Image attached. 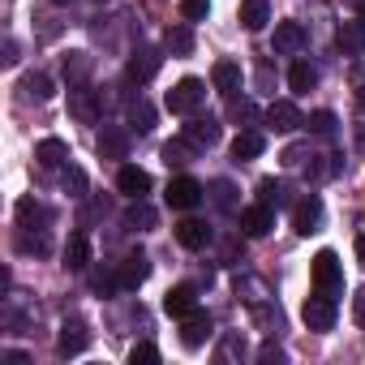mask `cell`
Masks as SVG:
<instances>
[{
	"label": "cell",
	"instance_id": "17",
	"mask_svg": "<svg viewBox=\"0 0 365 365\" xmlns=\"http://www.w3.org/2000/svg\"><path fill=\"white\" fill-rule=\"evenodd\" d=\"M267 150V138L258 133V129H241L237 138H232V159L237 163H250V159H258Z\"/></svg>",
	"mask_w": 365,
	"mask_h": 365
},
{
	"label": "cell",
	"instance_id": "44",
	"mask_svg": "<svg viewBox=\"0 0 365 365\" xmlns=\"http://www.w3.org/2000/svg\"><path fill=\"white\" fill-rule=\"evenodd\" d=\"M5 361H9V365H26V352H14V348H9V352H5Z\"/></svg>",
	"mask_w": 365,
	"mask_h": 365
},
{
	"label": "cell",
	"instance_id": "38",
	"mask_svg": "<svg viewBox=\"0 0 365 365\" xmlns=\"http://www.w3.org/2000/svg\"><path fill=\"white\" fill-rule=\"evenodd\" d=\"M65 190H69L73 198H82V190H86V176H82V168H69V172H65Z\"/></svg>",
	"mask_w": 365,
	"mask_h": 365
},
{
	"label": "cell",
	"instance_id": "36",
	"mask_svg": "<svg viewBox=\"0 0 365 365\" xmlns=\"http://www.w3.org/2000/svg\"><path fill=\"white\" fill-rule=\"evenodd\" d=\"M215 202H220V211H237V190L228 180H215Z\"/></svg>",
	"mask_w": 365,
	"mask_h": 365
},
{
	"label": "cell",
	"instance_id": "3",
	"mask_svg": "<svg viewBox=\"0 0 365 365\" xmlns=\"http://www.w3.org/2000/svg\"><path fill=\"white\" fill-rule=\"evenodd\" d=\"M163 198H168L172 211H194L202 202V185H198L194 176H176V180H168V194Z\"/></svg>",
	"mask_w": 365,
	"mask_h": 365
},
{
	"label": "cell",
	"instance_id": "49",
	"mask_svg": "<svg viewBox=\"0 0 365 365\" xmlns=\"http://www.w3.org/2000/svg\"><path fill=\"white\" fill-rule=\"evenodd\" d=\"M99 5H108V0H99Z\"/></svg>",
	"mask_w": 365,
	"mask_h": 365
},
{
	"label": "cell",
	"instance_id": "41",
	"mask_svg": "<svg viewBox=\"0 0 365 365\" xmlns=\"http://www.w3.org/2000/svg\"><path fill=\"white\" fill-rule=\"evenodd\" d=\"M232 116H237V120H250V116H254V103H237V99H232Z\"/></svg>",
	"mask_w": 365,
	"mask_h": 365
},
{
	"label": "cell",
	"instance_id": "9",
	"mask_svg": "<svg viewBox=\"0 0 365 365\" xmlns=\"http://www.w3.org/2000/svg\"><path fill=\"white\" fill-rule=\"evenodd\" d=\"M267 125H271L275 133H292V129H301V125H305V116H301V108H297V103L275 99V103L267 108Z\"/></svg>",
	"mask_w": 365,
	"mask_h": 365
},
{
	"label": "cell",
	"instance_id": "18",
	"mask_svg": "<svg viewBox=\"0 0 365 365\" xmlns=\"http://www.w3.org/2000/svg\"><path fill=\"white\" fill-rule=\"evenodd\" d=\"M335 48H339L344 56H365V26H361V22H344V26L335 31Z\"/></svg>",
	"mask_w": 365,
	"mask_h": 365
},
{
	"label": "cell",
	"instance_id": "29",
	"mask_svg": "<svg viewBox=\"0 0 365 365\" xmlns=\"http://www.w3.org/2000/svg\"><path fill=\"white\" fill-rule=\"evenodd\" d=\"M129 125H133L138 133H150V129H155V108H150L146 99L129 103Z\"/></svg>",
	"mask_w": 365,
	"mask_h": 365
},
{
	"label": "cell",
	"instance_id": "11",
	"mask_svg": "<svg viewBox=\"0 0 365 365\" xmlns=\"http://www.w3.org/2000/svg\"><path fill=\"white\" fill-rule=\"evenodd\" d=\"M271 228H275V207L254 202V207L241 211V232H245V237H267Z\"/></svg>",
	"mask_w": 365,
	"mask_h": 365
},
{
	"label": "cell",
	"instance_id": "19",
	"mask_svg": "<svg viewBox=\"0 0 365 365\" xmlns=\"http://www.w3.org/2000/svg\"><path fill=\"white\" fill-rule=\"evenodd\" d=\"M176 241L185 245V250H202V245L211 241V228H207L202 220H180V224H176Z\"/></svg>",
	"mask_w": 365,
	"mask_h": 365
},
{
	"label": "cell",
	"instance_id": "34",
	"mask_svg": "<svg viewBox=\"0 0 365 365\" xmlns=\"http://www.w3.org/2000/svg\"><path fill=\"white\" fill-rule=\"evenodd\" d=\"M65 73H69V82H82L91 73V56L86 52H73V61H65Z\"/></svg>",
	"mask_w": 365,
	"mask_h": 365
},
{
	"label": "cell",
	"instance_id": "16",
	"mask_svg": "<svg viewBox=\"0 0 365 365\" xmlns=\"http://www.w3.org/2000/svg\"><path fill=\"white\" fill-rule=\"evenodd\" d=\"M211 82H215V91H220V95H228V99H232V95L241 91V65H237V61H228V56H224V61H215Z\"/></svg>",
	"mask_w": 365,
	"mask_h": 365
},
{
	"label": "cell",
	"instance_id": "40",
	"mask_svg": "<svg viewBox=\"0 0 365 365\" xmlns=\"http://www.w3.org/2000/svg\"><path fill=\"white\" fill-rule=\"evenodd\" d=\"M352 318H356V327H365V288H356V297H352Z\"/></svg>",
	"mask_w": 365,
	"mask_h": 365
},
{
	"label": "cell",
	"instance_id": "24",
	"mask_svg": "<svg viewBox=\"0 0 365 365\" xmlns=\"http://www.w3.org/2000/svg\"><path fill=\"white\" fill-rule=\"evenodd\" d=\"M288 86H292L297 95H309V91L318 86V69H314L309 61H297V65L288 69Z\"/></svg>",
	"mask_w": 365,
	"mask_h": 365
},
{
	"label": "cell",
	"instance_id": "27",
	"mask_svg": "<svg viewBox=\"0 0 365 365\" xmlns=\"http://www.w3.org/2000/svg\"><path fill=\"white\" fill-rule=\"evenodd\" d=\"M125 150H129V138L120 129H103L99 133V155L103 159H125Z\"/></svg>",
	"mask_w": 365,
	"mask_h": 365
},
{
	"label": "cell",
	"instance_id": "5",
	"mask_svg": "<svg viewBox=\"0 0 365 365\" xmlns=\"http://www.w3.org/2000/svg\"><path fill=\"white\" fill-rule=\"evenodd\" d=\"M159 65H163V56H159L155 48H138V52L129 56V65H125V78H129L133 86H146V82L159 73Z\"/></svg>",
	"mask_w": 365,
	"mask_h": 365
},
{
	"label": "cell",
	"instance_id": "37",
	"mask_svg": "<svg viewBox=\"0 0 365 365\" xmlns=\"http://www.w3.org/2000/svg\"><path fill=\"white\" fill-rule=\"evenodd\" d=\"M129 361H133V365H155V361H159V348H155V344H133Z\"/></svg>",
	"mask_w": 365,
	"mask_h": 365
},
{
	"label": "cell",
	"instance_id": "1",
	"mask_svg": "<svg viewBox=\"0 0 365 365\" xmlns=\"http://www.w3.org/2000/svg\"><path fill=\"white\" fill-rule=\"evenodd\" d=\"M309 279H314V292L335 297V292L344 288V267H339V254H335V250H318V254H314V267H309Z\"/></svg>",
	"mask_w": 365,
	"mask_h": 365
},
{
	"label": "cell",
	"instance_id": "15",
	"mask_svg": "<svg viewBox=\"0 0 365 365\" xmlns=\"http://www.w3.org/2000/svg\"><path fill=\"white\" fill-rule=\"evenodd\" d=\"M305 39H309V35H305V26H301V22H279V26H275V52H279V56L301 52V48H305Z\"/></svg>",
	"mask_w": 365,
	"mask_h": 365
},
{
	"label": "cell",
	"instance_id": "7",
	"mask_svg": "<svg viewBox=\"0 0 365 365\" xmlns=\"http://www.w3.org/2000/svg\"><path fill=\"white\" fill-rule=\"evenodd\" d=\"M86 344H91L86 322H82V318H65V322H61V339H56L61 356H78V352H86Z\"/></svg>",
	"mask_w": 365,
	"mask_h": 365
},
{
	"label": "cell",
	"instance_id": "2",
	"mask_svg": "<svg viewBox=\"0 0 365 365\" xmlns=\"http://www.w3.org/2000/svg\"><path fill=\"white\" fill-rule=\"evenodd\" d=\"M202 99H207V82L202 78H180L172 91H168V112L172 116H194L198 108H202Z\"/></svg>",
	"mask_w": 365,
	"mask_h": 365
},
{
	"label": "cell",
	"instance_id": "8",
	"mask_svg": "<svg viewBox=\"0 0 365 365\" xmlns=\"http://www.w3.org/2000/svg\"><path fill=\"white\" fill-rule=\"evenodd\" d=\"M116 190H120L125 198H146V194H150V172L138 168V163H125V168L116 172Z\"/></svg>",
	"mask_w": 365,
	"mask_h": 365
},
{
	"label": "cell",
	"instance_id": "21",
	"mask_svg": "<svg viewBox=\"0 0 365 365\" xmlns=\"http://www.w3.org/2000/svg\"><path fill=\"white\" fill-rule=\"evenodd\" d=\"M35 159H39V168H61V163H69V146L61 138H43L35 146Z\"/></svg>",
	"mask_w": 365,
	"mask_h": 365
},
{
	"label": "cell",
	"instance_id": "28",
	"mask_svg": "<svg viewBox=\"0 0 365 365\" xmlns=\"http://www.w3.org/2000/svg\"><path fill=\"white\" fill-rule=\"evenodd\" d=\"M163 43H168L172 56H190V52H194V35H190V26H172V31L163 35Z\"/></svg>",
	"mask_w": 365,
	"mask_h": 365
},
{
	"label": "cell",
	"instance_id": "48",
	"mask_svg": "<svg viewBox=\"0 0 365 365\" xmlns=\"http://www.w3.org/2000/svg\"><path fill=\"white\" fill-rule=\"evenodd\" d=\"M56 5H69V0H56Z\"/></svg>",
	"mask_w": 365,
	"mask_h": 365
},
{
	"label": "cell",
	"instance_id": "4",
	"mask_svg": "<svg viewBox=\"0 0 365 365\" xmlns=\"http://www.w3.org/2000/svg\"><path fill=\"white\" fill-rule=\"evenodd\" d=\"M301 318H305L309 331H331V327H335V297L314 292V297L301 305Z\"/></svg>",
	"mask_w": 365,
	"mask_h": 365
},
{
	"label": "cell",
	"instance_id": "12",
	"mask_svg": "<svg viewBox=\"0 0 365 365\" xmlns=\"http://www.w3.org/2000/svg\"><path fill=\"white\" fill-rule=\"evenodd\" d=\"M146 275H150V258H146V254H129V258L120 262V271H116V288L133 292V288L146 284Z\"/></svg>",
	"mask_w": 365,
	"mask_h": 365
},
{
	"label": "cell",
	"instance_id": "42",
	"mask_svg": "<svg viewBox=\"0 0 365 365\" xmlns=\"http://www.w3.org/2000/svg\"><path fill=\"white\" fill-rule=\"evenodd\" d=\"M301 159H305V146H288V150H284V163H292V168H297Z\"/></svg>",
	"mask_w": 365,
	"mask_h": 365
},
{
	"label": "cell",
	"instance_id": "20",
	"mask_svg": "<svg viewBox=\"0 0 365 365\" xmlns=\"http://www.w3.org/2000/svg\"><path fill=\"white\" fill-rule=\"evenodd\" d=\"M95 95L99 91H91V86H78V91H69V108H73V116L78 120H99V108H95Z\"/></svg>",
	"mask_w": 365,
	"mask_h": 365
},
{
	"label": "cell",
	"instance_id": "26",
	"mask_svg": "<svg viewBox=\"0 0 365 365\" xmlns=\"http://www.w3.org/2000/svg\"><path fill=\"white\" fill-rule=\"evenodd\" d=\"M155 207H146V198H133V207H129V215H125V224L133 228V232H150L155 228Z\"/></svg>",
	"mask_w": 365,
	"mask_h": 365
},
{
	"label": "cell",
	"instance_id": "43",
	"mask_svg": "<svg viewBox=\"0 0 365 365\" xmlns=\"http://www.w3.org/2000/svg\"><path fill=\"white\" fill-rule=\"evenodd\" d=\"M5 65H18V43H14V39L5 43Z\"/></svg>",
	"mask_w": 365,
	"mask_h": 365
},
{
	"label": "cell",
	"instance_id": "6",
	"mask_svg": "<svg viewBox=\"0 0 365 365\" xmlns=\"http://www.w3.org/2000/svg\"><path fill=\"white\" fill-rule=\"evenodd\" d=\"M211 339V314L207 309H190L185 318H180V344L185 348H202Z\"/></svg>",
	"mask_w": 365,
	"mask_h": 365
},
{
	"label": "cell",
	"instance_id": "33",
	"mask_svg": "<svg viewBox=\"0 0 365 365\" xmlns=\"http://www.w3.org/2000/svg\"><path fill=\"white\" fill-rule=\"evenodd\" d=\"M211 14V0H180V18L185 22H202Z\"/></svg>",
	"mask_w": 365,
	"mask_h": 365
},
{
	"label": "cell",
	"instance_id": "45",
	"mask_svg": "<svg viewBox=\"0 0 365 365\" xmlns=\"http://www.w3.org/2000/svg\"><path fill=\"white\" fill-rule=\"evenodd\" d=\"M356 258H361V267H365V237H356Z\"/></svg>",
	"mask_w": 365,
	"mask_h": 365
},
{
	"label": "cell",
	"instance_id": "22",
	"mask_svg": "<svg viewBox=\"0 0 365 365\" xmlns=\"http://www.w3.org/2000/svg\"><path fill=\"white\" fill-rule=\"evenodd\" d=\"M48 220H52V215H48L43 202H35V198H18V224H22V228H39V232H43Z\"/></svg>",
	"mask_w": 365,
	"mask_h": 365
},
{
	"label": "cell",
	"instance_id": "39",
	"mask_svg": "<svg viewBox=\"0 0 365 365\" xmlns=\"http://www.w3.org/2000/svg\"><path fill=\"white\" fill-rule=\"evenodd\" d=\"M258 361H262V365H279V361H284V348H279V344H262V348H258Z\"/></svg>",
	"mask_w": 365,
	"mask_h": 365
},
{
	"label": "cell",
	"instance_id": "32",
	"mask_svg": "<svg viewBox=\"0 0 365 365\" xmlns=\"http://www.w3.org/2000/svg\"><path fill=\"white\" fill-rule=\"evenodd\" d=\"M305 125H309L314 133H322V138H331L339 120H335V112H327V108H322V112H309V120H305Z\"/></svg>",
	"mask_w": 365,
	"mask_h": 365
},
{
	"label": "cell",
	"instance_id": "23",
	"mask_svg": "<svg viewBox=\"0 0 365 365\" xmlns=\"http://www.w3.org/2000/svg\"><path fill=\"white\" fill-rule=\"evenodd\" d=\"M86 262H91V241H86V232H73L65 241V267L69 271H86Z\"/></svg>",
	"mask_w": 365,
	"mask_h": 365
},
{
	"label": "cell",
	"instance_id": "25",
	"mask_svg": "<svg viewBox=\"0 0 365 365\" xmlns=\"http://www.w3.org/2000/svg\"><path fill=\"white\" fill-rule=\"evenodd\" d=\"M271 22V5H267V0H245V5H241V26L245 31H262Z\"/></svg>",
	"mask_w": 365,
	"mask_h": 365
},
{
	"label": "cell",
	"instance_id": "31",
	"mask_svg": "<svg viewBox=\"0 0 365 365\" xmlns=\"http://www.w3.org/2000/svg\"><path fill=\"white\" fill-rule=\"evenodd\" d=\"M284 194H288V190L279 185V180H271V176L258 180V202H267V207H284V202H288Z\"/></svg>",
	"mask_w": 365,
	"mask_h": 365
},
{
	"label": "cell",
	"instance_id": "14",
	"mask_svg": "<svg viewBox=\"0 0 365 365\" xmlns=\"http://www.w3.org/2000/svg\"><path fill=\"white\" fill-rule=\"evenodd\" d=\"M180 138H190L198 150H207V146H215V142H220V120H215V116H194Z\"/></svg>",
	"mask_w": 365,
	"mask_h": 365
},
{
	"label": "cell",
	"instance_id": "35",
	"mask_svg": "<svg viewBox=\"0 0 365 365\" xmlns=\"http://www.w3.org/2000/svg\"><path fill=\"white\" fill-rule=\"evenodd\" d=\"M26 95H35V99H52V78H48V73H31V78H26Z\"/></svg>",
	"mask_w": 365,
	"mask_h": 365
},
{
	"label": "cell",
	"instance_id": "13",
	"mask_svg": "<svg viewBox=\"0 0 365 365\" xmlns=\"http://www.w3.org/2000/svg\"><path fill=\"white\" fill-rule=\"evenodd\" d=\"M190 309H198V288H194V284H176V288L163 292V314L185 318Z\"/></svg>",
	"mask_w": 365,
	"mask_h": 365
},
{
	"label": "cell",
	"instance_id": "30",
	"mask_svg": "<svg viewBox=\"0 0 365 365\" xmlns=\"http://www.w3.org/2000/svg\"><path fill=\"white\" fill-rule=\"evenodd\" d=\"M194 150H198V146H194L190 138L168 142V146H163V163H168V168H172V163H190V159H194Z\"/></svg>",
	"mask_w": 365,
	"mask_h": 365
},
{
	"label": "cell",
	"instance_id": "10",
	"mask_svg": "<svg viewBox=\"0 0 365 365\" xmlns=\"http://www.w3.org/2000/svg\"><path fill=\"white\" fill-rule=\"evenodd\" d=\"M318 224H322V202L309 194V198H301L292 207V232L297 237H309V232H318Z\"/></svg>",
	"mask_w": 365,
	"mask_h": 365
},
{
	"label": "cell",
	"instance_id": "47",
	"mask_svg": "<svg viewBox=\"0 0 365 365\" xmlns=\"http://www.w3.org/2000/svg\"><path fill=\"white\" fill-rule=\"evenodd\" d=\"M356 9H361V26H365V0H356Z\"/></svg>",
	"mask_w": 365,
	"mask_h": 365
},
{
	"label": "cell",
	"instance_id": "46",
	"mask_svg": "<svg viewBox=\"0 0 365 365\" xmlns=\"http://www.w3.org/2000/svg\"><path fill=\"white\" fill-rule=\"evenodd\" d=\"M356 103H361V112H365V73H361V91H356Z\"/></svg>",
	"mask_w": 365,
	"mask_h": 365
}]
</instances>
